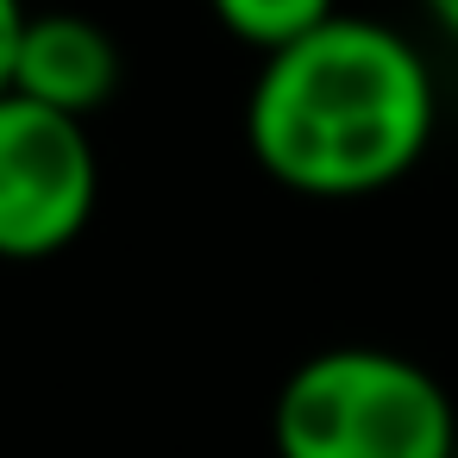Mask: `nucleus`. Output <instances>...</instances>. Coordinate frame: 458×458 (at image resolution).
I'll return each instance as SVG.
<instances>
[{
    "label": "nucleus",
    "mask_w": 458,
    "mask_h": 458,
    "mask_svg": "<svg viewBox=\"0 0 458 458\" xmlns=\"http://www.w3.org/2000/svg\"><path fill=\"white\" fill-rule=\"evenodd\" d=\"M427 13H433V26L445 38H458V0H427Z\"/></svg>",
    "instance_id": "nucleus-7"
},
{
    "label": "nucleus",
    "mask_w": 458,
    "mask_h": 458,
    "mask_svg": "<svg viewBox=\"0 0 458 458\" xmlns=\"http://www.w3.org/2000/svg\"><path fill=\"white\" fill-rule=\"evenodd\" d=\"M101 201V157L82 120L0 95V258L38 264L82 239Z\"/></svg>",
    "instance_id": "nucleus-3"
},
{
    "label": "nucleus",
    "mask_w": 458,
    "mask_h": 458,
    "mask_svg": "<svg viewBox=\"0 0 458 458\" xmlns=\"http://www.w3.org/2000/svg\"><path fill=\"white\" fill-rule=\"evenodd\" d=\"M208 7L239 45H251L264 57L333 20V0H208Z\"/></svg>",
    "instance_id": "nucleus-5"
},
{
    "label": "nucleus",
    "mask_w": 458,
    "mask_h": 458,
    "mask_svg": "<svg viewBox=\"0 0 458 458\" xmlns=\"http://www.w3.org/2000/svg\"><path fill=\"white\" fill-rule=\"evenodd\" d=\"M452 458H458V445H452Z\"/></svg>",
    "instance_id": "nucleus-8"
},
{
    "label": "nucleus",
    "mask_w": 458,
    "mask_h": 458,
    "mask_svg": "<svg viewBox=\"0 0 458 458\" xmlns=\"http://www.w3.org/2000/svg\"><path fill=\"white\" fill-rule=\"evenodd\" d=\"M433 139V70L383 20L333 13L264 57L245 145L270 182L308 201H358L402 182Z\"/></svg>",
    "instance_id": "nucleus-1"
},
{
    "label": "nucleus",
    "mask_w": 458,
    "mask_h": 458,
    "mask_svg": "<svg viewBox=\"0 0 458 458\" xmlns=\"http://www.w3.org/2000/svg\"><path fill=\"white\" fill-rule=\"evenodd\" d=\"M276 458H452L458 408L445 383L383 345L301 358L270 408Z\"/></svg>",
    "instance_id": "nucleus-2"
},
{
    "label": "nucleus",
    "mask_w": 458,
    "mask_h": 458,
    "mask_svg": "<svg viewBox=\"0 0 458 458\" xmlns=\"http://www.w3.org/2000/svg\"><path fill=\"white\" fill-rule=\"evenodd\" d=\"M20 32H26V7H20V0H0V95L13 89V51H20Z\"/></svg>",
    "instance_id": "nucleus-6"
},
{
    "label": "nucleus",
    "mask_w": 458,
    "mask_h": 458,
    "mask_svg": "<svg viewBox=\"0 0 458 458\" xmlns=\"http://www.w3.org/2000/svg\"><path fill=\"white\" fill-rule=\"evenodd\" d=\"M120 89V51L107 26L82 13H26L20 51H13V89L64 120H89Z\"/></svg>",
    "instance_id": "nucleus-4"
}]
</instances>
